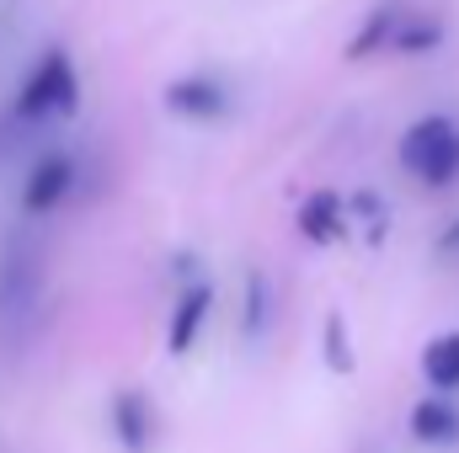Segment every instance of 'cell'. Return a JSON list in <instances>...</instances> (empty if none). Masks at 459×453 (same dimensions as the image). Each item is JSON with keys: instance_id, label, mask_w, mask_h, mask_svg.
Segmentation results:
<instances>
[{"instance_id": "6da1fadb", "label": "cell", "mask_w": 459, "mask_h": 453, "mask_svg": "<svg viewBox=\"0 0 459 453\" xmlns=\"http://www.w3.org/2000/svg\"><path fill=\"white\" fill-rule=\"evenodd\" d=\"M395 160L428 192L459 187V117L455 113H422L417 123H406L401 128V144H395Z\"/></svg>"}, {"instance_id": "7a4b0ae2", "label": "cell", "mask_w": 459, "mask_h": 453, "mask_svg": "<svg viewBox=\"0 0 459 453\" xmlns=\"http://www.w3.org/2000/svg\"><path fill=\"white\" fill-rule=\"evenodd\" d=\"M11 113L22 123H43V117H75L81 113V70L70 48H43V59L27 70V81L11 97Z\"/></svg>"}, {"instance_id": "3957f363", "label": "cell", "mask_w": 459, "mask_h": 453, "mask_svg": "<svg viewBox=\"0 0 459 453\" xmlns=\"http://www.w3.org/2000/svg\"><path fill=\"white\" fill-rule=\"evenodd\" d=\"M160 113L171 123H193V128L225 123L235 113V86L220 70H182L160 86Z\"/></svg>"}, {"instance_id": "277c9868", "label": "cell", "mask_w": 459, "mask_h": 453, "mask_svg": "<svg viewBox=\"0 0 459 453\" xmlns=\"http://www.w3.org/2000/svg\"><path fill=\"white\" fill-rule=\"evenodd\" d=\"M75 187H81V155H75V150H43V155L27 166L16 203H22L27 219H43V214H59V209L75 198Z\"/></svg>"}, {"instance_id": "5b68a950", "label": "cell", "mask_w": 459, "mask_h": 453, "mask_svg": "<svg viewBox=\"0 0 459 453\" xmlns=\"http://www.w3.org/2000/svg\"><path fill=\"white\" fill-rule=\"evenodd\" d=\"M406 11H411V0H379V5H368V11H363V21L347 32L342 59H347V64H363V59L390 54V43H395V32H401Z\"/></svg>"}, {"instance_id": "8992f818", "label": "cell", "mask_w": 459, "mask_h": 453, "mask_svg": "<svg viewBox=\"0 0 459 453\" xmlns=\"http://www.w3.org/2000/svg\"><path fill=\"white\" fill-rule=\"evenodd\" d=\"M294 225H299V235H305L310 245H337V240L347 235V225H352L347 198H342V192H332V187H316V192L299 203Z\"/></svg>"}, {"instance_id": "52a82bcc", "label": "cell", "mask_w": 459, "mask_h": 453, "mask_svg": "<svg viewBox=\"0 0 459 453\" xmlns=\"http://www.w3.org/2000/svg\"><path fill=\"white\" fill-rule=\"evenodd\" d=\"M209 310H214V283H209V278H193V283L182 288L177 310H171V326H166V346H171L177 357L198 346V337H204V321H209Z\"/></svg>"}, {"instance_id": "ba28073f", "label": "cell", "mask_w": 459, "mask_h": 453, "mask_svg": "<svg viewBox=\"0 0 459 453\" xmlns=\"http://www.w3.org/2000/svg\"><path fill=\"white\" fill-rule=\"evenodd\" d=\"M38 283H43L38 256H32L27 245L5 251V261H0V315H22V310H32Z\"/></svg>"}, {"instance_id": "9c48e42d", "label": "cell", "mask_w": 459, "mask_h": 453, "mask_svg": "<svg viewBox=\"0 0 459 453\" xmlns=\"http://www.w3.org/2000/svg\"><path fill=\"white\" fill-rule=\"evenodd\" d=\"M444 43H449V21H444L438 11L411 5L406 21H401V32H395V43H390V54H401V59H428V54H438Z\"/></svg>"}, {"instance_id": "30bf717a", "label": "cell", "mask_w": 459, "mask_h": 453, "mask_svg": "<svg viewBox=\"0 0 459 453\" xmlns=\"http://www.w3.org/2000/svg\"><path fill=\"white\" fill-rule=\"evenodd\" d=\"M113 427L128 449H150V438H155V406L139 389H123L113 400Z\"/></svg>"}, {"instance_id": "8fae6325", "label": "cell", "mask_w": 459, "mask_h": 453, "mask_svg": "<svg viewBox=\"0 0 459 453\" xmlns=\"http://www.w3.org/2000/svg\"><path fill=\"white\" fill-rule=\"evenodd\" d=\"M422 379H428V389H438V395L459 389V331H444V337L428 341V352H422Z\"/></svg>"}, {"instance_id": "7c38bea8", "label": "cell", "mask_w": 459, "mask_h": 453, "mask_svg": "<svg viewBox=\"0 0 459 453\" xmlns=\"http://www.w3.org/2000/svg\"><path fill=\"white\" fill-rule=\"evenodd\" d=\"M411 432H417V443H455L459 438V411L444 400V395H428L417 411H411Z\"/></svg>"}, {"instance_id": "4fadbf2b", "label": "cell", "mask_w": 459, "mask_h": 453, "mask_svg": "<svg viewBox=\"0 0 459 453\" xmlns=\"http://www.w3.org/2000/svg\"><path fill=\"white\" fill-rule=\"evenodd\" d=\"M267 278L262 272H251L246 278V337H262V326H267Z\"/></svg>"}, {"instance_id": "5bb4252c", "label": "cell", "mask_w": 459, "mask_h": 453, "mask_svg": "<svg viewBox=\"0 0 459 453\" xmlns=\"http://www.w3.org/2000/svg\"><path fill=\"white\" fill-rule=\"evenodd\" d=\"M326 357H332V368H352V357H347V331H342V315H332L326 321Z\"/></svg>"}, {"instance_id": "9a60e30c", "label": "cell", "mask_w": 459, "mask_h": 453, "mask_svg": "<svg viewBox=\"0 0 459 453\" xmlns=\"http://www.w3.org/2000/svg\"><path fill=\"white\" fill-rule=\"evenodd\" d=\"M438 256H459V219L438 235Z\"/></svg>"}]
</instances>
